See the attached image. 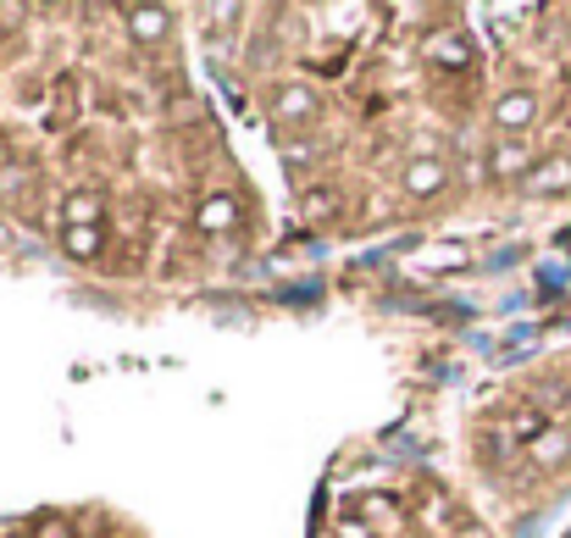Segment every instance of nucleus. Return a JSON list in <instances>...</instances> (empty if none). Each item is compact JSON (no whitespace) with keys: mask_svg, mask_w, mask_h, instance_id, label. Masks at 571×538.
I'll use <instances>...</instances> for the list:
<instances>
[{"mask_svg":"<svg viewBox=\"0 0 571 538\" xmlns=\"http://www.w3.org/2000/svg\"><path fill=\"white\" fill-rule=\"evenodd\" d=\"M427 56H433V62H455V68H466V62H471V45H466L460 34H433V40H427Z\"/></svg>","mask_w":571,"mask_h":538,"instance_id":"obj_11","label":"nucleus"},{"mask_svg":"<svg viewBox=\"0 0 571 538\" xmlns=\"http://www.w3.org/2000/svg\"><path fill=\"white\" fill-rule=\"evenodd\" d=\"M339 538H372V527H361V521H339Z\"/></svg>","mask_w":571,"mask_h":538,"instance_id":"obj_14","label":"nucleus"},{"mask_svg":"<svg viewBox=\"0 0 571 538\" xmlns=\"http://www.w3.org/2000/svg\"><path fill=\"white\" fill-rule=\"evenodd\" d=\"M532 167H538V162H532V151H527L521 139H499V145L488 151V178H494V184H521Z\"/></svg>","mask_w":571,"mask_h":538,"instance_id":"obj_2","label":"nucleus"},{"mask_svg":"<svg viewBox=\"0 0 571 538\" xmlns=\"http://www.w3.org/2000/svg\"><path fill=\"white\" fill-rule=\"evenodd\" d=\"M195 228H200V234H233V228H239V200H233V195H211V200L195 211Z\"/></svg>","mask_w":571,"mask_h":538,"instance_id":"obj_6","label":"nucleus"},{"mask_svg":"<svg viewBox=\"0 0 571 538\" xmlns=\"http://www.w3.org/2000/svg\"><path fill=\"white\" fill-rule=\"evenodd\" d=\"M123 18H128L134 45H162V40H167V29H173V12H167V7H128Z\"/></svg>","mask_w":571,"mask_h":538,"instance_id":"obj_5","label":"nucleus"},{"mask_svg":"<svg viewBox=\"0 0 571 538\" xmlns=\"http://www.w3.org/2000/svg\"><path fill=\"white\" fill-rule=\"evenodd\" d=\"M62 250H68L73 261H95V256L106 250V228H68V234H62Z\"/></svg>","mask_w":571,"mask_h":538,"instance_id":"obj_10","label":"nucleus"},{"mask_svg":"<svg viewBox=\"0 0 571 538\" xmlns=\"http://www.w3.org/2000/svg\"><path fill=\"white\" fill-rule=\"evenodd\" d=\"M571 189V156H549L521 178V195H565Z\"/></svg>","mask_w":571,"mask_h":538,"instance_id":"obj_4","label":"nucleus"},{"mask_svg":"<svg viewBox=\"0 0 571 538\" xmlns=\"http://www.w3.org/2000/svg\"><path fill=\"white\" fill-rule=\"evenodd\" d=\"M272 117H278V123H316V117H322V101H316V90H305V84H283V90L272 95Z\"/></svg>","mask_w":571,"mask_h":538,"instance_id":"obj_3","label":"nucleus"},{"mask_svg":"<svg viewBox=\"0 0 571 538\" xmlns=\"http://www.w3.org/2000/svg\"><path fill=\"white\" fill-rule=\"evenodd\" d=\"M438 189H444V162L416 156V162L405 167V195H411V200H427V195H438Z\"/></svg>","mask_w":571,"mask_h":538,"instance_id":"obj_8","label":"nucleus"},{"mask_svg":"<svg viewBox=\"0 0 571 538\" xmlns=\"http://www.w3.org/2000/svg\"><path fill=\"white\" fill-rule=\"evenodd\" d=\"M34 538H73V527H68L62 516H40V521H34Z\"/></svg>","mask_w":571,"mask_h":538,"instance_id":"obj_12","label":"nucleus"},{"mask_svg":"<svg viewBox=\"0 0 571 538\" xmlns=\"http://www.w3.org/2000/svg\"><path fill=\"white\" fill-rule=\"evenodd\" d=\"M532 123H538V95H532V90H510V95H499V106H494V128H499L505 139L527 134Z\"/></svg>","mask_w":571,"mask_h":538,"instance_id":"obj_1","label":"nucleus"},{"mask_svg":"<svg viewBox=\"0 0 571 538\" xmlns=\"http://www.w3.org/2000/svg\"><path fill=\"white\" fill-rule=\"evenodd\" d=\"M527 455H532V466H560V461H571V427H543L532 444H527Z\"/></svg>","mask_w":571,"mask_h":538,"instance_id":"obj_7","label":"nucleus"},{"mask_svg":"<svg viewBox=\"0 0 571 538\" xmlns=\"http://www.w3.org/2000/svg\"><path fill=\"white\" fill-rule=\"evenodd\" d=\"M62 217H68V228H101V195H95V189L68 195V200H62Z\"/></svg>","mask_w":571,"mask_h":538,"instance_id":"obj_9","label":"nucleus"},{"mask_svg":"<svg viewBox=\"0 0 571 538\" xmlns=\"http://www.w3.org/2000/svg\"><path fill=\"white\" fill-rule=\"evenodd\" d=\"M305 211H311V217H333V189H311V195H305Z\"/></svg>","mask_w":571,"mask_h":538,"instance_id":"obj_13","label":"nucleus"}]
</instances>
